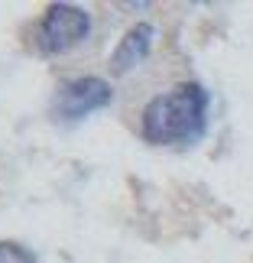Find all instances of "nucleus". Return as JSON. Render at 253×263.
Segmentation results:
<instances>
[{"label":"nucleus","mask_w":253,"mask_h":263,"mask_svg":"<svg viewBox=\"0 0 253 263\" xmlns=\"http://www.w3.org/2000/svg\"><path fill=\"white\" fill-rule=\"evenodd\" d=\"M208 130V91L198 82H182L156 95L143 107L140 134L153 146H191Z\"/></svg>","instance_id":"obj_1"},{"label":"nucleus","mask_w":253,"mask_h":263,"mask_svg":"<svg viewBox=\"0 0 253 263\" xmlns=\"http://www.w3.org/2000/svg\"><path fill=\"white\" fill-rule=\"evenodd\" d=\"M91 33V16L75 4H52L46 7L43 23H39V49L46 55L68 52Z\"/></svg>","instance_id":"obj_2"},{"label":"nucleus","mask_w":253,"mask_h":263,"mask_svg":"<svg viewBox=\"0 0 253 263\" xmlns=\"http://www.w3.org/2000/svg\"><path fill=\"white\" fill-rule=\"evenodd\" d=\"M114 98V88H110L104 78L98 75H85V78H72L59 88L55 95V107L52 114L59 120H82L94 110H104Z\"/></svg>","instance_id":"obj_3"},{"label":"nucleus","mask_w":253,"mask_h":263,"mask_svg":"<svg viewBox=\"0 0 253 263\" xmlns=\"http://www.w3.org/2000/svg\"><path fill=\"white\" fill-rule=\"evenodd\" d=\"M156 43V26L153 23H137L130 26L124 39L117 43L114 55H110V72L114 75H127L130 68H137L143 59L149 55V49Z\"/></svg>","instance_id":"obj_4"},{"label":"nucleus","mask_w":253,"mask_h":263,"mask_svg":"<svg viewBox=\"0 0 253 263\" xmlns=\"http://www.w3.org/2000/svg\"><path fill=\"white\" fill-rule=\"evenodd\" d=\"M0 263H36V257H33V250H26L23 244L0 240Z\"/></svg>","instance_id":"obj_5"}]
</instances>
